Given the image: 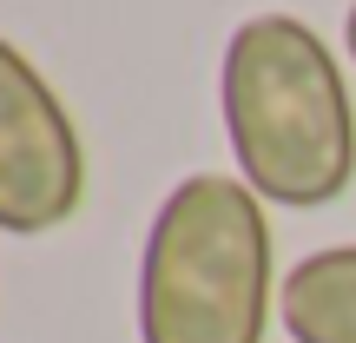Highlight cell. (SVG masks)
Listing matches in <instances>:
<instances>
[{"label":"cell","mask_w":356,"mask_h":343,"mask_svg":"<svg viewBox=\"0 0 356 343\" xmlns=\"http://www.w3.org/2000/svg\"><path fill=\"white\" fill-rule=\"evenodd\" d=\"M218 113L238 178L264 205L317 212L356 172V106L330 40L297 13H251L218 60Z\"/></svg>","instance_id":"cell-1"},{"label":"cell","mask_w":356,"mask_h":343,"mask_svg":"<svg viewBox=\"0 0 356 343\" xmlns=\"http://www.w3.org/2000/svg\"><path fill=\"white\" fill-rule=\"evenodd\" d=\"M277 291L264 198L225 172L178 178L139 251V343H264Z\"/></svg>","instance_id":"cell-2"},{"label":"cell","mask_w":356,"mask_h":343,"mask_svg":"<svg viewBox=\"0 0 356 343\" xmlns=\"http://www.w3.org/2000/svg\"><path fill=\"white\" fill-rule=\"evenodd\" d=\"M86 198L79 126L53 79L0 33V231L47 238Z\"/></svg>","instance_id":"cell-3"},{"label":"cell","mask_w":356,"mask_h":343,"mask_svg":"<svg viewBox=\"0 0 356 343\" xmlns=\"http://www.w3.org/2000/svg\"><path fill=\"white\" fill-rule=\"evenodd\" d=\"M277 324L291 343H356V244L310 251L284 271Z\"/></svg>","instance_id":"cell-4"},{"label":"cell","mask_w":356,"mask_h":343,"mask_svg":"<svg viewBox=\"0 0 356 343\" xmlns=\"http://www.w3.org/2000/svg\"><path fill=\"white\" fill-rule=\"evenodd\" d=\"M343 47H350V60H356V7L343 13Z\"/></svg>","instance_id":"cell-5"}]
</instances>
